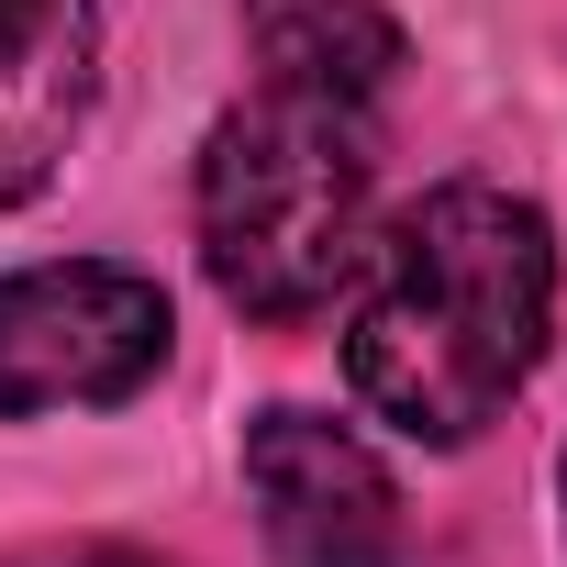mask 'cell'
Listing matches in <instances>:
<instances>
[{"label": "cell", "mask_w": 567, "mask_h": 567, "mask_svg": "<svg viewBox=\"0 0 567 567\" xmlns=\"http://www.w3.org/2000/svg\"><path fill=\"white\" fill-rule=\"evenodd\" d=\"M101 90V0H0V212L34 200Z\"/></svg>", "instance_id": "obj_5"}, {"label": "cell", "mask_w": 567, "mask_h": 567, "mask_svg": "<svg viewBox=\"0 0 567 567\" xmlns=\"http://www.w3.org/2000/svg\"><path fill=\"white\" fill-rule=\"evenodd\" d=\"M556 334V234L489 178H445L390 212L346 278V390L412 434L467 445L512 412Z\"/></svg>", "instance_id": "obj_1"}, {"label": "cell", "mask_w": 567, "mask_h": 567, "mask_svg": "<svg viewBox=\"0 0 567 567\" xmlns=\"http://www.w3.org/2000/svg\"><path fill=\"white\" fill-rule=\"evenodd\" d=\"M189 212H200L212 290L256 323H301L357 278V256L379 234V134L357 101L256 79V101H234L212 123Z\"/></svg>", "instance_id": "obj_2"}, {"label": "cell", "mask_w": 567, "mask_h": 567, "mask_svg": "<svg viewBox=\"0 0 567 567\" xmlns=\"http://www.w3.org/2000/svg\"><path fill=\"white\" fill-rule=\"evenodd\" d=\"M167 290L134 267L68 256V267H12L0 278V412L34 423V412H101L134 401L167 368Z\"/></svg>", "instance_id": "obj_3"}, {"label": "cell", "mask_w": 567, "mask_h": 567, "mask_svg": "<svg viewBox=\"0 0 567 567\" xmlns=\"http://www.w3.org/2000/svg\"><path fill=\"white\" fill-rule=\"evenodd\" d=\"M245 45L267 90H312L357 112H379V90L401 79V23L379 0H245Z\"/></svg>", "instance_id": "obj_6"}, {"label": "cell", "mask_w": 567, "mask_h": 567, "mask_svg": "<svg viewBox=\"0 0 567 567\" xmlns=\"http://www.w3.org/2000/svg\"><path fill=\"white\" fill-rule=\"evenodd\" d=\"M0 567H178L156 545H112V534H68V545H12Z\"/></svg>", "instance_id": "obj_7"}, {"label": "cell", "mask_w": 567, "mask_h": 567, "mask_svg": "<svg viewBox=\"0 0 567 567\" xmlns=\"http://www.w3.org/2000/svg\"><path fill=\"white\" fill-rule=\"evenodd\" d=\"M245 501H256V534L290 567H401V545H412L390 467L323 412L245 423Z\"/></svg>", "instance_id": "obj_4"}]
</instances>
